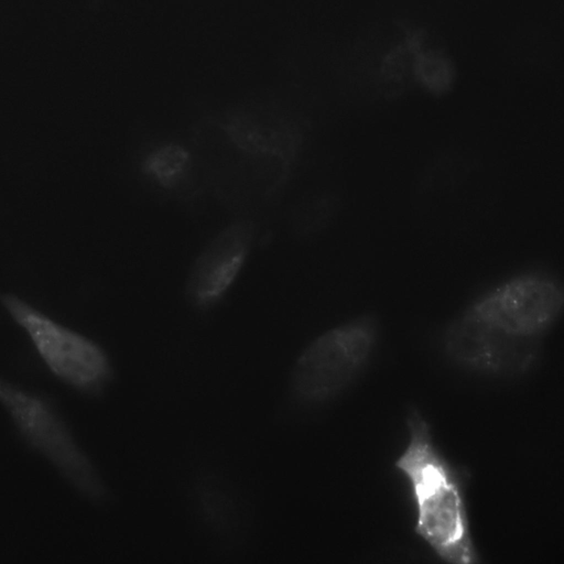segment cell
<instances>
[{
	"mask_svg": "<svg viewBox=\"0 0 564 564\" xmlns=\"http://www.w3.org/2000/svg\"><path fill=\"white\" fill-rule=\"evenodd\" d=\"M405 422L408 440L394 468L406 484L415 535L446 563H479L467 502V469L443 453L420 411L411 409Z\"/></svg>",
	"mask_w": 564,
	"mask_h": 564,
	"instance_id": "1",
	"label": "cell"
},
{
	"mask_svg": "<svg viewBox=\"0 0 564 564\" xmlns=\"http://www.w3.org/2000/svg\"><path fill=\"white\" fill-rule=\"evenodd\" d=\"M0 404L23 443L44 457L78 494L94 502L107 500V487L95 465L47 399L0 376Z\"/></svg>",
	"mask_w": 564,
	"mask_h": 564,
	"instance_id": "2",
	"label": "cell"
},
{
	"mask_svg": "<svg viewBox=\"0 0 564 564\" xmlns=\"http://www.w3.org/2000/svg\"><path fill=\"white\" fill-rule=\"evenodd\" d=\"M378 341V325L360 316L335 326L313 339L297 357L290 391L303 405L327 403L346 389L369 365Z\"/></svg>",
	"mask_w": 564,
	"mask_h": 564,
	"instance_id": "3",
	"label": "cell"
},
{
	"mask_svg": "<svg viewBox=\"0 0 564 564\" xmlns=\"http://www.w3.org/2000/svg\"><path fill=\"white\" fill-rule=\"evenodd\" d=\"M0 303L30 338L47 369L62 382L87 395L100 394L112 378L105 350L11 293Z\"/></svg>",
	"mask_w": 564,
	"mask_h": 564,
	"instance_id": "4",
	"label": "cell"
},
{
	"mask_svg": "<svg viewBox=\"0 0 564 564\" xmlns=\"http://www.w3.org/2000/svg\"><path fill=\"white\" fill-rule=\"evenodd\" d=\"M563 307V291L539 274L513 278L477 299L467 311L511 337L541 341Z\"/></svg>",
	"mask_w": 564,
	"mask_h": 564,
	"instance_id": "5",
	"label": "cell"
},
{
	"mask_svg": "<svg viewBox=\"0 0 564 564\" xmlns=\"http://www.w3.org/2000/svg\"><path fill=\"white\" fill-rule=\"evenodd\" d=\"M541 341L506 335L467 310L449 323L443 335L446 357L457 367L489 376H513L535 362Z\"/></svg>",
	"mask_w": 564,
	"mask_h": 564,
	"instance_id": "6",
	"label": "cell"
},
{
	"mask_svg": "<svg viewBox=\"0 0 564 564\" xmlns=\"http://www.w3.org/2000/svg\"><path fill=\"white\" fill-rule=\"evenodd\" d=\"M252 232L248 221H235L223 228L204 247L185 284V294L192 305L208 308L225 295L246 261Z\"/></svg>",
	"mask_w": 564,
	"mask_h": 564,
	"instance_id": "7",
	"label": "cell"
},
{
	"mask_svg": "<svg viewBox=\"0 0 564 564\" xmlns=\"http://www.w3.org/2000/svg\"><path fill=\"white\" fill-rule=\"evenodd\" d=\"M414 77L433 94H444L453 85L454 68L441 52L420 48L414 53L412 67Z\"/></svg>",
	"mask_w": 564,
	"mask_h": 564,
	"instance_id": "8",
	"label": "cell"
},
{
	"mask_svg": "<svg viewBox=\"0 0 564 564\" xmlns=\"http://www.w3.org/2000/svg\"><path fill=\"white\" fill-rule=\"evenodd\" d=\"M186 159L178 148H166L154 156L150 169L162 180L172 178L182 170Z\"/></svg>",
	"mask_w": 564,
	"mask_h": 564,
	"instance_id": "9",
	"label": "cell"
}]
</instances>
